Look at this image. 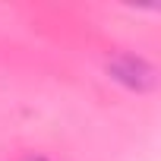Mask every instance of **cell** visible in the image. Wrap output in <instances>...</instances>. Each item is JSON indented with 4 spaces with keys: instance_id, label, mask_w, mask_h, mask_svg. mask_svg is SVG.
I'll return each instance as SVG.
<instances>
[{
    "instance_id": "1",
    "label": "cell",
    "mask_w": 161,
    "mask_h": 161,
    "mask_svg": "<svg viewBox=\"0 0 161 161\" xmlns=\"http://www.w3.org/2000/svg\"><path fill=\"white\" fill-rule=\"evenodd\" d=\"M108 73L117 79V82H123V86H130V89H136V92H145V89L155 86V69H152L145 60L133 57V54L114 57V60L108 63Z\"/></svg>"
},
{
    "instance_id": "2",
    "label": "cell",
    "mask_w": 161,
    "mask_h": 161,
    "mask_svg": "<svg viewBox=\"0 0 161 161\" xmlns=\"http://www.w3.org/2000/svg\"><path fill=\"white\" fill-rule=\"evenodd\" d=\"M19 161H47V158H38V155H25V158H19Z\"/></svg>"
}]
</instances>
